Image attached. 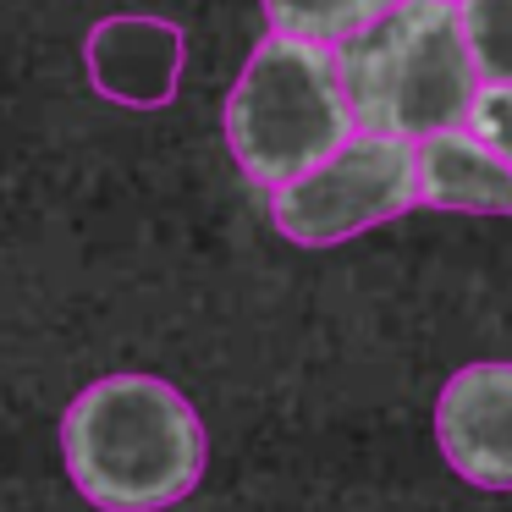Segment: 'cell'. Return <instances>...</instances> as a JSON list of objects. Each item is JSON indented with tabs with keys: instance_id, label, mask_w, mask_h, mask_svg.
Here are the masks:
<instances>
[{
	"instance_id": "obj_1",
	"label": "cell",
	"mask_w": 512,
	"mask_h": 512,
	"mask_svg": "<svg viewBox=\"0 0 512 512\" xmlns=\"http://www.w3.org/2000/svg\"><path fill=\"white\" fill-rule=\"evenodd\" d=\"M67 479L100 512H166L210 463L204 419L160 375H105L61 413Z\"/></svg>"
},
{
	"instance_id": "obj_2",
	"label": "cell",
	"mask_w": 512,
	"mask_h": 512,
	"mask_svg": "<svg viewBox=\"0 0 512 512\" xmlns=\"http://www.w3.org/2000/svg\"><path fill=\"white\" fill-rule=\"evenodd\" d=\"M336 67L358 133L419 144L441 127H463L479 100V67L452 0H397L336 45Z\"/></svg>"
},
{
	"instance_id": "obj_3",
	"label": "cell",
	"mask_w": 512,
	"mask_h": 512,
	"mask_svg": "<svg viewBox=\"0 0 512 512\" xmlns=\"http://www.w3.org/2000/svg\"><path fill=\"white\" fill-rule=\"evenodd\" d=\"M226 149L254 188H281L358 133L336 45L270 28L226 94Z\"/></svg>"
},
{
	"instance_id": "obj_4",
	"label": "cell",
	"mask_w": 512,
	"mask_h": 512,
	"mask_svg": "<svg viewBox=\"0 0 512 512\" xmlns=\"http://www.w3.org/2000/svg\"><path fill=\"white\" fill-rule=\"evenodd\" d=\"M419 204V149L391 133H358L303 177L270 188V221L298 248H336Z\"/></svg>"
},
{
	"instance_id": "obj_5",
	"label": "cell",
	"mask_w": 512,
	"mask_h": 512,
	"mask_svg": "<svg viewBox=\"0 0 512 512\" xmlns=\"http://www.w3.org/2000/svg\"><path fill=\"white\" fill-rule=\"evenodd\" d=\"M435 446L479 490H512V364H463L435 397Z\"/></svg>"
},
{
	"instance_id": "obj_6",
	"label": "cell",
	"mask_w": 512,
	"mask_h": 512,
	"mask_svg": "<svg viewBox=\"0 0 512 512\" xmlns=\"http://www.w3.org/2000/svg\"><path fill=\"white\" fill-rule=\"evenodd\" d=\"M182 61H188V39L166 17L144 12H116L89 28L83 45V67H89L94 94L127 111H160L177 100Z\"/></svg>"
},
{
	"instance_id": "obj_7",
	"label": "cell",
	"mask_w": 512,
	"mask_h": 512,
	"mask_svg": "<svg viewBox=\"0 0 512 512\" xmlns=\"http://www.w3.org/2000/svg\"><path fill=\"white\" fill-rule=\"evenodd\" d=\"M419 204L457 215H512V166L468 122L441 127L419 138Z\"/></svg>"
},
{
	"instance_id": "obj_8",
	"label": "cell",
	"mask_w": 512,
	"mask_h": 512,
	"mask_svg": "<svg viewBox=\"0 0 512 512\" xmlns=\"http://www.w3.org/2000/svg\"><path fill=\"white\" fill-rule=\"evenodd\" d=\"M397 0H265V17L276 34H298L314 45H342L375 17H386Z\"/></svg>"
},
{
	"instance_id": "obj_9",
	"label": "cell",
	"mask_w": 512,
	"mask_h": 512,
	"mask_svg": "<svg viewBox=\"0 0 512 512\" xmlns=\"http://www.w3.org/2000/svg\"><path fill=\"white\" fill-rule=\"evenodd\" d=\"M479 83H512V0H457Z\"/></svg>"
},
{
	"instance_id": "obj_10",
	"label": "cell",
	"mask_w": 512,
	"mask_h": 512,
	"mask_svg": "<svg viewBox=\"0 0 512 512\" xmlns=\"http://www.w3.org/2000/svg\"><path fill=\"white\" fill-rule=\"evenodd\" d=\"M468 127L512 166V83H479V100L468 111Z\"/></svg>"
}]
</instances>
